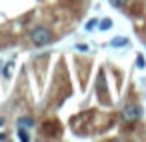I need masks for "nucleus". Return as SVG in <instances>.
<instances>
[{"label": "nucleus", "instance_id": "1", "mask_svg": "<svg viewBox=\"0 0 146 142\" xmlns=\"http://www.w3.org/2000/svg\"><path fill=\"white\" fill-rule=\"evenodd\" d=\"M52 38H54V34L48 26H36L30 30V42L34 46H46L52 42Z\"/></svg>", "mask_w": 146, "mask_h": 142}, {"label": "nucleus", "instance_id": "2", "mask_svg": "<svg viewBox=\"0 0 146 142\" xmlns=\"http://www.w3.org/2000/svg\"><path fill=\"white\" fill-rule=\"evenodd\" d=\"M120 116H122L124 122H138V120L144 116V108H142V104H138V102H130V104H126V106L122 108Z\"/></svg>", "mask_w": 146, "mask_h": 142}, {"label": "nucleus", "instance_id": "3", "mask_svg": "<svg viewBox=\"0 0 146 142\" xmlns=\"http://www.w3.org/2000/svg\"><path fill=\"white\" fill-rule=\"evenodd\" d=\"M18 126H22V128H32V126H34V118L22 116V118H18Z\"/></svg>", "mask_w": 146, "mask_h": 142}, {"label": "nucleus", "instance_id": "4", "mask_svg": "<svg viewBox=\"0 0 146 142\" xmlns=\"http://www.w3.org/2000/svg\"><path fill=\"white\" fill-rule=\"evenodd\" d=\"M110 26H112V20L110 18H102V22H98V28L100 30H108Z\"/></svg>", "mask_w": 146, "mask_h": 142}, {"label": "nucleus", "instance_id": "5", "mask_svg": "<svg viewBox=\"0 0 146 142\" xmlns=\"http://www.w3.org/2000/svg\"><path fill=\"white\" fill-rule=\"evenodd\" d=\"M108 2L114 6V8H124L128 4V0H108Z\"/></svg>", "mask_w": 146, "mask_h": 142}, {"label": "nucleus", "instance_id": "6", "mask_svg": "<svg viewBox=\"0 0 146 142\" xmlns=\"http://www.w3.org/2000/svg\"><path fill=\"white\" fill-rule=\"evenodd\" d=\"M18 138H20L22 142H28V140H30V136L26 134V130H24L22 126H18Z\"/></svg>", "mask_w": 146, "mask_h": 142}, {"label": "nucleus", "instance_id": "7", "mask_svg": "<svg viewBox=\"0 0 146 142\" xmlns=\"http://www.w3.org/2000/svg\"><path fill=\"white\" fill-rule=\"evenodd\" d=\"M110 44H112V46H126V44H128V38H114Z\"/></svg>", "mask_w": 146, "mask_h": 142}, {"label": "nucleus", "instance_id": "8", "mask_svg": "<svg viewBox=\"0 0 146 142\" xmlns=\"http://www.w3.org/2000/svg\"><path fill=\"white\" fill-rule=\"evenodd\" d=\"M144 64H146V62H144V56H142V54L136 56V66H138V68H144Z\"/></svg>", "mask_w": 146, "mask_h": 142}, {"label": "nucleus", "instance_id": "9", "mask_svg": "<svg viewBox=\"0 0 146 142\" xmlns=\"http://www.w3.org/2000/svg\"><path fill=\"white\" fill-rule=\"evenodd\" d=\"M96 24H98V20H90V22L86 24V30H92V28H94Z\"/></svg>", "mask_w": 146, "mask_h": 142}, {"label": "nucleus", "instance_id": "10", "mask_svg": "<svg viewBox=\"0 0 146 142\" xmlns=\"http://www.w3.org/2000/svg\"><path fill=\"white\" fill-rule=\"evenodd\" d=\"M76 50H80V52H88V46H86V44H76Z\"/></svg>", "mask_w": 146, "mask_h": 142}, {"label": "nucleus", "instance_id": "11", "mask_svg": "<svg viewBox=\"0 0 146 142\" xmlns=\"http://www.w3.org/2000/svg\"><path fill=\"white\" fill-rule=\"evenodd\" d=\"M144 46H146V42H144Z\"/></svg>", "mask_w": 146, "mask_h": 142}]
</instances>
